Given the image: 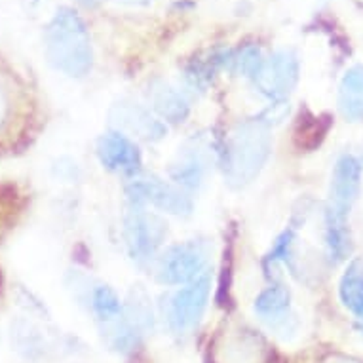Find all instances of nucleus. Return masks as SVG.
<instances>
[{
    "label": "nucleus",
    "mask_w": 363,
    "mask_h": 363,
    "mask_svg": "<svg viewBox=\"0 0 363 363\" xmlns=\"http://www.w3.org/2000/svg\"><path fill=\"white\" fill-rule=\"evenodd\" d=\"M44 48L50 65L67 77H86L91 69V42L82 18L71 8H60L46 27Z\"/></svg>",
    "instance_id": "f257e3e1"
},
{
    "label": "nucleus",
    "mask_w": 363,
    "mask_h": 363,
    "mask_svg": "<svg viewBox=\"0 0 363 363\" xmlns=\"http://www.w3.org/2000/svg\"><path fill=\"white\" fill-rule=\"evenodd\" d=\"M270 155V135L262 120L242 122L228 135L223 150V172L234 189L250 185L261 173Z\"/></svg>",
    "instance_id": "f03ea898"
},
{
    "label": "nucleus",
    "mask_w": 363,
    "mask_h": 363,
    "mask_svg": "<svg viewBox=\"0 0 363 363\" xmlns=\"http://www.w3.org/2000/svg\"><path fill=\"white\" fill-rule=\"evenodd\" d=\"M209 291H211V280L209 274L203 272L196 280L185 284L167 298L166 322L172 333L186 335L196 328L208 308Z\"/></svg>",
    "instance_id": "7ed1b4c3"
},
{
    "label": "nucleus",
    "mask_w": 363,
    "mask_h": 363,
    "mask_svg": "<svg viewBox=\"0 0 363 363\" xmlns=\"http://www.w3.org/2000/svg\"><path fill=\"white\" fill-rule=\"evenodd\" d=\"M208 261V250L202 242L189 240L183 244H175L164 251L158 259L156 278L166 286H185L202 276Z\"/></svg>",
    "instance_id": "20e7f679"
},
{
    "label": "nucleus",
    "mask_w": 363,
    "mask_h": 363,
    "mask_svg": "<svg viewBox=\"0 0 363 363\" xmlns=\"http://www.w3.org/2000/svg\"><path fill=\"white\" fill-rule=\"evenodd\" d=\"M166 238V225L160 217L143 209H131L124 219V240L133 261L147 262Z\"/></svg>",
    "instance_id": "39448f33"
},
{
    "label": "nucleus",
    "mask_w": 363,
    "mask_h": 363,
    "mask_svg": "<svg viewBox=\"0 0 363 363\" xmlns=\"http://www.w3.org/2000/svg\"><path fill=\"white\" fill-rule=\"evenodd\" d=\"M255 86L268 99H284L298 82V60L291 50H280L262 61L255 74Z\"/></svg>",
    "instance_id": "423d86ee"
},
{
    "label": "nucleus",
    "mask_w": 363,
    "mask_h": 363,
    "mask_svg": "<svg viewBox=\"0 0 363 363\" xmlns=\"http://www.w3.org/2000/svg\"><path fill=\"white\" fill-rule=\"evenodd\" d=\"M257 318L281 340H291L298 331L297 315L291 312V297L286 287L270 286L255 298Z\"/></svg>",
    "instance_id": "0eeeda50"
},
{
    "label": "nucleus",
    "mask_w": 363,
    "mask_h": 363,
    "mask_svg": "<svg viewBox=\"0 0 363 363\" xmlns=\"http://www.w3.org/2000/svg\"><path fill=\"white\" fill-rule=\"evenodd\" d=\"M128 194L135 203H150L169 215L186 217L192 213V200L177 186L158 177L135 179L128 186Z\"/></svg>",
    "instance_id": "6e6552de"
},
{
    "label": "nucleus",
    "mask_w": 363,
    "mask_h": 363,
    "mask_svg": "<svg viewBox=\"0 0 363 363\" xmlns=\"http://www.w3.org/2000/svg\"><path fill=\"white\" fill-rule=\"evenodd\" d=\"M362 164L352 155L340 156L331 179V202L329 206L337 211L348 213L352 203L357 200L362 189Z\"/></svg>",
    "instance_id": "1a4fd4ad"
},
{
    "label": "nucleus",
    "mask_w": 363,
    "mask_h": 363,
    "mask_svg": "<svg viewBox=\"0 0 363 363\" xmlns=\"http://www.w3.org/2000/svg\"><path fill=\"white\" fill-rule=\"evenodd\" d=\"M111 120L118 130L147 141H158L166 135V125L156 120L149 111L131 101H120L111 108Z\"/></svg>",
    "instance_id": "9d476101"
},
{
    "label": "nucleus",
    "mask_w": 363,
    "mask_h": 363,
    "mask_svg": "<svg viewBox=\"0 0 363 363\" xmlns=\"http://www.w3.org/2000/svg\"><path fill=\"white\" fill-rule=\"evenodd\" d=\"M97 156L103 167L114 173H135L141 167V152L122 133H107L97 141Z\"/></svg>",
    "instance_id": "9b49d317"
},
{
    "label": "nucleus",
    "mask_w": 363,
    "mask_h": 363,
    "mask_svg": "<svg viewBox=\"0 0 363 363\" xmlns=\"http://www.w3.org/2000/svg\"><path fill=\"white\" fill-rule=\"evenodd\" d=\"M339 108L350 122L363 120V65H354L345 72L339 86Z\"/></svg>",
    "instance_id": "f8f14e48"
},
{
    "label": "nucleus",
    "mask_w": 363,
    "mask_h": 363,
    "mask_svg": "<svg viewBox=\"0 0 363 363\" xmlns=\"http://www.w3.org/2000/svg\"><path fill=\"white\" fill-rule=\"evenodd\" d=\"M348 213L337 211L331 206L325 211V244H328L329 257L335 262L346 259L350 253V230H348Z\"/></svg>",
    "instance_id": "ddd939ff"
},
{
    "label": "nucleus",
    "mask_w": 363,
    "mask_h": 363,
    "mask_svg": "<svg viewBox=\"0 0 363 363\" xmlns=\"http://www.w3.org/2000/svg\"><path fill=\"white\" fill-rule=\"evenodd\" d=\"M339 297L346 308L363 322V259H354L346 267L339 284Z\"/></svg>",
    "instance_id": "4468645a"
},
{
    "label": "nucleus",
    "mask_w": 363,
    "mask_h": 363,
    "mask_svg": "<svg viewBox=\"0 0 363 363\" xmlns=\"http://www.w3.org/2000/svg\"><path fill=\"white\" fill-rule=\"evenodd\" d=\"M91 308L96 314L97 322L101 323L103 335H107L108 331H113L114 328H118L120 323L125 320V310L120 304V298L116 297V293L107 286L96 287L94 295H91Z\"/></svg>",
    "instance_id": "2eb2a0df"
},
{
    "label": "nucleus",
    "mask_w": 363,
    "mask_h": 363,
    "mask_svg": "<svg viewBox=\"0 0 363 363\" xmlns=\"http://www.w3.org/2000/svg\"><path fill=\"white\" fill-rule=\"evenodd\" d=\"M152 103H155L156 113L167 122H183L189 116V101L181 91H177L167 84H160L158 88L152 89Z\"/></svg>",
    "instance_id": "dca6fc26"
},
{
    "label": "nucleus",
    "mask_w": 363,
    "mask_h": 363,
    "mask_svg": "<svg viewBox=\"0 0 363 363\" xmlns=\"http://www.w3.org/2000/svg\"><path fill=\"white\" fill-rule=\"evenodd\" d=\"M328 130V118H320L314 114H301L295 128V145L298 149H315L320 147Z\"/></svg>",
    "instance_id": "f3484780"
},
{
    "label": "nucleus",
    "mask_w": 363,
    "mask_h": 363,
    "mask_svg": "<svg viewBox=\"0 0 363 363\" xmlns=\"http://www.w3.org/2000/svg\"><path fill=\"white\" fill-rule=\"evenodd\" d=\"M236 65L238 72H242L244 77H250V78H255L257 71L261 69L262 65V55H261V50L259 48H245L242 54L236 57V60H230Z\"/></svg>",
    "instance_id": "a211bd4d"
},
{
    "label": "nucleus",
    "mask_w": 363,
    "mask_h": 363,
    "mask_svg": "<svg viewBox=\"0 0 363 363\" xmlns=\"http://www.w3.org/2000/svg\"><path fill=\"white\" fill-rule=\"evenodd\" d=\"M120 2H122V4H125V6L141 8V6H149L152 0H120Z\"/></svg>",
    "instance_id": "6ab92c4d"
}]
</instances>
